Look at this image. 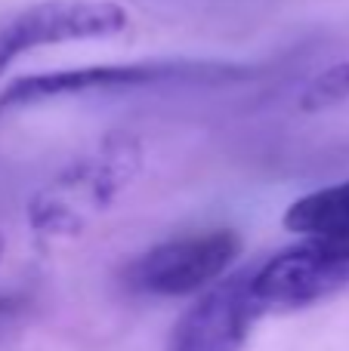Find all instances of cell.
<instances>
[{
	"label": "cell",
	"instance_id": "obj_1",
	"mask_svg": "<svg viewBox=\"0 0 349 351\" xmlns=\"http://www.w3.org/2000/svg\"><path fill=\"white\" fill-rule=\"evenodd\" d=\"M263 74L260 65L226 59H142L121 65H84L16 77L0 90V121L16 111L84 96H117L173 86H229Z\"/></svg>",
	"mask_w": 349,
	"mask_h": 351
},
{
	"label": "cell",
	"instance_id": "obj_2",
	"mask_svg": "<svg viewBox=\"0 0 349 351\" xmlns=\"http://www.w3.org/2000/svg\"><path fill=\"white\" fill-rule=\"evenodd\" d=\"M349 287V234L300 237L251 271V290L260 308H313Z\"/></svg>",
	"mask_w": 349,
	"mask_h": 351
},
{
	"label": "cell",
	"instance_id": "obj_3",
	"mask_svg": "<svg viewBox=\"0 0 349 351\" xmlns=\"http://www.w3.org/2000/svg\"><path fill=\"white\" fill-rule=\"evenodd\" d=\"M241 247L245 241L235 228L170 237L136 256L124 268V284L142 296H198L235 265Z\"/></svg>",
	"mask_w": 349,
	"mask_h": 351
},
{
	"label": "cell",
	"instance_id": "obj_4",
	"mask_svg": "<svg viewBox=\"0 0 349 351\" xmlns=\"http://www.w3.org/2000/svg\"><path fill=\"white\" fill-rule=\"evenodd\" d=\"M130 16L117 0H41L0 25V74L41 47L102 40L127 31Z\"/></svg>",
	"mask_w": 349,
	"mask_h": 351
},
{
	"label": "cell",
	"instance_id": "obj_5",
	"mask_svg": "<svg viewBox=\"0 0 349 351\" xmlns=\"http://www.w3.org/2000/svg\"><path fill=\"white\" fill-rule=\"evenodd\" d=\"M251 271L220 278L179 315L164 351H245L263 308L254 299Z\"/></svg>",
	"mask_w": 349,
	"mask_h": 351
},
{
	"label": "cell",
	"instance_id": "obj_6",
	"mask_svg": "<svg viewBox=\"0 0 349 351\" xmlns=\"http://www.w3.org/2000/svg\"><path fill=\"white\" fill-rule=\"evenodd\" d=\"M282 225L300 237H344L349 234V179L325 185L297 197L284 210Z\"/></svg>",
	"mask_w": 349,
	"mask_h": 351
},
{
	"label": "cell",
	"instance_id": "obj_7",
	"mask_svg": "<svg viewBox=\"0 0 349 351\" xmlns=\"http://www.w3.org/2000/svg\"><path fill=\"white\" fill-rule=\"evenodd\" d=\"M346 99H349V62H340V65H331L319 77L309 80L306 90L300 93V108L325 111L346 102Z\"/></svg>",
	"mask_w": 349,
	"mask_h": 351
},
{
	"label": "cell",
	"instance_id": "obj_8",
	"mask_svg": "<svg viewBox=\"0 0 349 351\" xmlns=\"http://www.w3.org/2000/svg\"><path fill=\"white\" fill-rule=\"evenodd\" d=\"M3 253H6V237L0 234V259H3Z\"/></svg>",
	"mask_w": 349,
	"mask_h": 351
}]
</instances>
